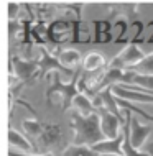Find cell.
<instances>
[{
	"label": "cell",
	"mask_w": 153,
	"mask_h": 156,
	"mask_svg": "<svg viewBox=\"0 0 153 156\" xmlns=\"http://www.w3.org/2000/svg\"><path fill=\"white\" fill-rule=\"evenodd\" d=\"M96 153L100 156H109V154H124V132L120 136L112 138V140H102L100 143L92 146Z\"/></svg>",
	"instance_id": "obj_13"
},
{
	"label": "cell",
	"mask_w": 153,
	"mask_h": 156,
	"mask_svg": "<svg viewBox=\"0 0 153 156\" xmlns=\"http://www.w3.org/2000/svg\"><path fill=\"white\" fill-rule=\"evenodd\" d=\"M114 95L122 100H127L130 104H153V95L148 92H143L138 87L125 86V84H117L112 87Z\"/></svg>",
	"instance_id": "obj_6"
},
{
	"label": "cell",
	"mask_w": 153,
	"mask_h": 156,
	"mask_svg": "<svg viewBox=\"0 0 153 156\" xmlns=\"http://www.w3.org/2000/svg\"><path fill=\"white\" fill-rule=\"evenodd\" d=\"M56 58L69 74H74L79 71V67H82V56L74 48H59Z\"/></svg>",
	"instance_id": "obj_11"
},
{
	"label": "cell",
	"mask_w": 153,
	"mask_h": 156,
	"mask_svg": "<svg viewBox=\"0 0 153 156\" xmlns=\"http://www.w3.org/2000/svg\"><path fill=\"white\" fill-rule=\"evenodd\" d=\"M7 7H8V20H16L18 18V15H20V3H16V2H8L7 3Z\"/></svg>",
	"instance_id": "obj_24"
},
{
	"label": "cell",
	"mask_w": 153,
	"mask_h": 156,
	"mask_svg": "<svg viewBox=\"0 0 153 156\" xmlns=\"http://www.w3.org/2000/svg\"><path fill=\"white\" fill-rule=\"evenodd\" d=\"M109 156H124V154H109Z\"/></svg>",
	"instance_id": "obj_28"
},
{
	"label": "cell",
	"mask_w": 153,
	"mask_h": 156,
	"mask_svg": "<svg viewBox=\"0 0 153 156\" xmlns=\"http://www.w3.org/2000/svg\"><path fill=\"white\" fill-rule=\"evenodd\" d=\"M100 126H102V133H104L105 140H112V138L120 136L124 132V125L125 120H120L118 117H115L114 113L109 112H100Z\"/></svg>",
	"instance_id": "obj_10"
},
{
	"label": "cell",
	"mask_w": 153,
	"mask_h": 156,
	"mask_svg": "<svg viewBox=\"0 0 153 156\" xmlns=\"http://www.w3.org/2000/svg\"><path fill=\"white\" fill-rule=\"evenodd\" d=\"M81 71H76L73 74L69 82H63L61 76H59V71H54V73L49 74V87L46 90V102L49 105L59 102L63 107V112L73 108V100L76 99V95L79 94V77H81Z\"/></svg>",
	"instance_id": "obj_2"
},
{
	"label": "cell",
	"mask_w": 153,
	"mask_h": 156,
	"mask_svg": "<svg viewBox=\"0 0 153 156\" xmlns=\"http://www.w3.org/2000/svg\"><path fill=\"white\" fill-rule=\"evenodd\" d=\"M94 27V36H92V41L94 43H110L114 38V25H110V22L107 20H96L92 23Z\"/></svg>",
	"instance_id": "obj_14"
},
{
	"label": "cell",
	"mask_w": 153,
	"mask_h": 156,
	"mask_svg": "<svg viewBox=\"0 0 153 156\" xmlns=\"http://www.w3.org/2000/svg\"><path fill=\"white\" fill-rule=\"evenodd\" d=\"M133 73L137 74H147V76H153V53L147 54L145 58H143V61L137 64L133 67Z\"/></svg>",
	"instance_id": "obj_23"
},
{
	"label": "cell",
	"mask_w": 153,
	"mask_h": 156,
	"mask_svg": "<svg viewBox=\"0 0 153 156\" xmlns=\"http://www.w3.org/2000/svg\"><path fill=\"white\" fill-rule=\"evenodd\" d=\"M143 33H145V25L142 22H132L130 23V35H129V40H127V43H142L143 40Z\"/></svg>",
	"instance_id": "obj_22"
},
{
	"label": "cell",
	"mask_w": 153,
	"mask_h": 156,
	"mask_svg": "<svg viewBox=\"0 0 153 156\" xmlns=\"http://www.w3.org/2000/svg\"><path fill=\"white\" fill-rule=\"evenodd\" d=\"M43 128H45V123H41V122L36 120V119H27V120L22 122L23 135H25V136H27L31 143H35L38 138L41 136ZM33 146H35V145H33Z\"/></svg>",
	"instance_id": "obj_17"
},
{
	"label": "cell",
	"mask_w": 153,
	"mask_h": 156,
	"mask_svg": "<svg viewBox=\"0 0 153 156\" xmlns=\"http://www.w3.org/2000/svg\"><path fill=\"white\" fill-rule=\"evenodd\" d=\"M71 128H73V143L76 146H94L105 140L100 126V115L92 113L82 117L73 112L71 115Z\"/></svg>",
	"instance_id": "obj_1"
},
{
	"label": "cell",
	"mask_w": 153,
	"mask_h": 156,
	"mask_svg": "<svg viewBox=\"0 0 153 156\" xmlns=\"http://www.w3.org/2000/svg\"><path fill=\"white\" fill-rule=\"evenodd\" d=\"M8 146H10L12 151H18V153H31L35 150L33 143L18 130H15L13 126L8 128Z\"/></svg>",
	"instance_id": "obj_12"
},
{
	"label": "cell",
	"mask_w": 153,
	"mask_h": 156,
	"mask_svg": "<svg viewBox=\"0 0 153 156\" xmlns=\"http://www.w3.org/2000/svg\"><path fill=\"white\" fill-rule=\"evenodd\" d=\"M127 86H133L142 89L143 92H153V76H147V74H137L132 71V77H130V84Z\"/></svg>",
	"instance_id": "obj_18"
},
{
	"label": "cell",
	"mask_w": 153,
	"mask_h": 156,
	"mask_svg": "<svg viewBox=\"0 0 153 156\" xmlns=\"http://www.w3.org/2000/svg\"><path fill=\"white\" fill-rule=\"evenodd\" d=\"M109 62H105L104 54H100L99 51H91L84 56L82 59V67L81 69L84 73H97V71H102L107 67Z\"/></svg>",
	"instance_id": "obj_15"
},
{
	"label": "cell",
	"mask_w": 153,
	"mask_h": 156,
	"mask_svg": "<svg viewBox=\"0 0 153 156\" xmlns=\"http://www.w3.org/2000/svg\"><path fill=\"white\" fill-rule=\"evenodd\" d=\"M73 112L78 113V115H82V117H89L92 113H97L92 100L86 94H82V92H79L76 95V99L73 100Z\"/></svg>",
	"instance_id": "obj_16"
},
{
	"label": "cell",
	"mask_w": 153,
	"mask_h": 156,
	"mask_svg": "<svg viewBox=\"0 0 153 156\" xmlns=\"http://www.w3.org/2000/svg\"><path fill=\"white\" fill-rule=\"evenodd\" d=\"M145 151H148V153H150V156H153V143L147 146V150H145Z\"/></svg>",
	"instance_id": "obj_27"
},
{
	"label": "cell",
	"mask_w": 153,
	"mask_h": 156,
	"mask_svg": "<svg viewBox=\"0 0 153 156\" xmlns=\"http://www.w3.org/2000/svg\"><path fill=\"white\" fill-rule=\"evenodd\" d=\"M147 54L145 51H142L138 44L135 43H127L125 48L122 49L120 53L114 58L112 61L109 62V67H114V69H122V71H132L137 64L143 61Z\"/></svg>",
	"instance_id": "obj_4"
},
{
	"label": "cell",
	"mask_w": 153,
	"mask_h": 156,
	"mask_svg": "<svg viewBox=\"0 0 153 156\" xmlns=\"http://www.w3.org/2000/svg\"><path fill=\"white\" fill-rule=\"evenodd\" d=\"M151 135V125L142 123L137 117L132 113V120H130V141L133 145V148L142 150L145 146V143L148 140V136Z\"/></svg>",
	"instance_id": "obj_9"
},
{
	"label": "cell",
	"mask_w": 153,
	"mask_h": 156,
	"mask_svg": "<svg viewBox=\"0 0 153 156\" xmlns=\"http://www.w3.org/2000/svg\"><path fill=\"white\" fill-rule=\"evenodd\" d=\"M92 41V36L89 33V28L82 23V20L74 22V33H73V43H89Z\"/></svg>",
	"instance_id": "obj_20"
},
{
	"label": "cell",
	"mask_w": 153,
	"mask_h": 156,
	"mask_svg": "<svg viewBox=\"0 0 153 156\" xmlns=\"http://www.w3.org/2000/svg\"><path fill=\"white\" fill-rule=\"evenodd\" d=\"M38 67H40V77L45 79L46 76H49L51 73H54V71H63V73L69 74L64 67L61 66V62L58 61L56 56H53L48 49H46V46L40 44V58H38Z\"/></svg>",
	"instance_id": "obj_8"
},
{
	"label": "cell",
	"mask_w": 153,
	"mask_h": 156,
	"mask_svg": "<svg viewBox=\"0 0 153 156\" xmlns=\"http://www.w3.org/2000/svg\"><path fill=\"white\" fill-rule=\"evenodd\" d=\"M8 156H54V154H41V153H18V151H8Z\"/></svg>",
	"instance_id": "obj_25"
},
{
	"label": "cell",
	"mask_w": 153,
	"mask_h": 156,
	"mask_svg": "<svg viewBox=\"0 0 153 156\" xmlns=\"http://www.w3.org/2000/svg\"><path fill=\"white\" fill-rule=\"evenodd\" d=\"M74 23H69L66 20H53L48 25V41L49 43H64L73 41Z\"/></svg>",
	"instance_id": "obj_7"
},
{
	"label": "cell",
	"mask_w": 153,
	"mask_h": 156,
	"mask_svg": "<svg viewBox=\"0 0 153 156\" xmlns=\"http://www.w3.org/2000/svg\"><path fill=\"white\" fill-rule=\"evenodd\" d=\"M10 67L13 71V76L18 82H22L23 86L35 82L36 77H40V67H38V61L25 59L20 56H12L10 58Z\"/></svg>",
	"instance_id": "obj_5"
},
{
	"label": "cell",
	"mask_w": 153,
	"mask_h": 156,
	"mask_svg": "<svg viewBox=\"0 0 153 156\" xmlns=\"http://www.w3.org/2000/svg\"><path fill=\"white\" fill-rule=\"evenodd\" d=\"M33 145H35V150L41 154L64 153V150L69 146L66 143V136H64L63 128L56 123H45L43 133Z\"/></svg>",
	"instance_id": "obj_3"
},
{
	"label": "cell",
	"mask_w": 153,
	"mask_h": 156,
	"mask_svg": "<svg viewBox=\"0 0 153 156\" xmlns=\"http://www.w3.org/2000/svg\"><path fill=\"white\" fill-rule=\"evenodd\" d=\"M147 28L150 30V36H148V40L145 41V43H147V44H153V22L148 23V25H147Z\"/></svg>",
	"instance_id": "obj_26"
},
{
	"label": "cell",
	"mask_w": 153,
	"mask_h": 156,
	"mask_svg": "<svg viewBox=\"0 0 153 156\" xmlns=\"http://www.w3.org/2000/svg\"><path fill=\"white\" fill-rule=\"evenodd\" d=\"M63 156H100L99 153H96L92 146H76L69 145L64 150Z\"/></svg>",
	"instance_id": "obj_21"
},
{
	"label": "cell",
	"mask_w": 153,
	"mask_h": 156,
	"mask_svg": "<svg viewBox=\"0 0 153 156\" xmlns=\"http://www.w3.org/2000/svg\"><path fill=\"white\" fill-rule=\"evenodd\" d=\"M127 31H130V25L127 18H117L114 22V41L115 43H124L127 41Z\"/></svg>",
	"instance_id": "obj_19"
}]
</instances>
